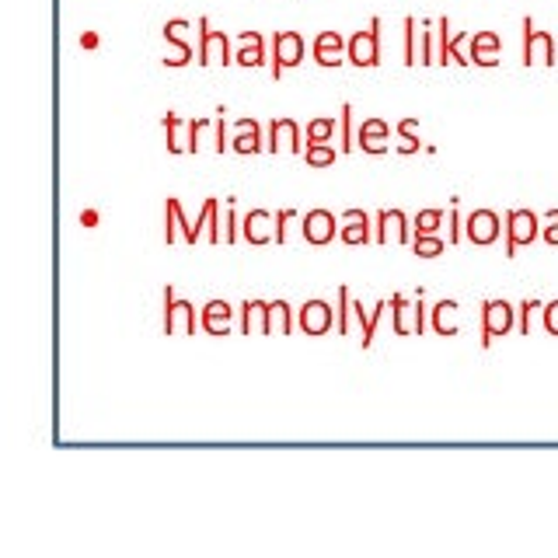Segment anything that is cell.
Segmentation results:
<instances>
[{
    "label": "cell",
    "instance_id": "obj_1",
    "mask_svg": "<svg viewBox=\"0 0 558 558\" xmlns=\"http://www.w3.org/2000/svg\"><path fill=\"white\" fill-rule=\"evenodd\" d=\"M199 328V314L192 307V301L174 296V287L165 283V336H196Z\"/></svg>",
    "mask_w": 558,
    "mask_h": 558
},
{
    "label": "cell",
    "instance_id": "obj_2",
    "mask_svg": "<svg viewBox=\"0 0 558 558\" xmlns=\"http://www.w3.org/2000/svg\"><path fill=\"white\" fill-rule=\"evenodd\" d=\"M395 307V331L398 336H423L426 331V307H423V290H415V304L409 296H391Z\"/></svg>",
    "mask_w": 558,
    "mask_h": 558
},
{
    "label": "cell",
    "instance_id": "obj_3",
    "mask_svg": "<svg viewBox=\"0 0 558 558\" xmlns=\"http://www.w3.org/2000/svg\"><path fill=\"white\" fill-rule=\"evenodd\" d=\"M331 325H336V311H331V304L322 301V296H314V301H304V307L296 311V328H301L304 336H311V339L328 336Z\"/></svg>",
    "mask_w": 558,
    "mask_h": 558
},
{
    "label": "cell",
    "instance_id": "obj_4",
    "mask_svg": "<svg viewBox=\"0 0 558 558\" xmlns=\"http://www.w3.org/2000/svg\"><path fill=\"white\" fill-rule=\"evenodd\" d=\"M345 52H349V63L353 66H377L380 63V22L377 17L371 22V28L356 32L353 39H349Z\"/></svg>",
    "mask_w": 558,
    "mask_h": 558
},
{
    "label": "cell",
    "instance_id": "obj_5",
    "mask_svg": "<svg viewBox=\"0 0 558 558\" xmlns=\"http://www.w3.org/2000/svg\"><path fill=\"white\" fill-rule=\"evenodd\" d=\"M513 328V307L506 301H485L482 304V345L488 349L499 336Z\"/></svg>",
    "mask_w": 558,
    "mask_h": 558
},
{
    "label": "cell",
    "instance_id": "obj_6",
    "mask_svg": "<svg viewBox=\"0 0 558 558\" xmlns=\"http://www.w3.org/2000/svg\"><path fill=\"white\" fill-rule=\"evenodd\" d=\"M304 60V39L296 32H279L272 39V77H283V70Z\"/></svg>",
    "mask_w": 558,
    "mask_h": 558
},
{
    "label": "cell",
    "instance_id": "obj_7",
    "mask_svg": "<svg viewBox=\"0 0 558 558\" xmlns=\"http://www.w3.org/2000/svg\"><path fill=\"white\" fill-rule=\"evenodd\" d=\"M339 220L342 217H336L331 209H322V206L311 209V214H304V227H301L304 241L307 244H318V248H322V244H328L331 238L339 234Z\"/></svg>",
    "mask_w": 558,
    "mask_h": 558
},
{
    "label": "cell",
    "instance_id": "obj_8",
    "mask_svg": "<svg viewBox=\"0 0 558 558\" xmlns=\"http://www.w3.org/2000/svg\"><path fill=\"white\" fill-rule=\"evenodd\" d=\"M506 238H510L506 255H513L520 244H531L537 238V217L531 214V209H513V214L506 217Z\"/></svg>",
    "mask_w": 558,
    "mask_h": 558
},
{
    "label": "cell",
    "instance_id": "obj_9",
    "mask_svg": "<svg viewBox=\"0 0 558 558\" xmlns=\"http://www.w3.org/2000/svg\"><path fill=\"white\" fill-rule=\"evenodd\" d=\"M231 322H234V311L227 301H209L199 311V328L206 331L209 339H227L231 336Z\"/></svg>",
    "mask_w": 558,
    "mask_h": 558
},
{
    "label": "cell",
    "instance_id": "obj_10",
    "mask_svg": "<svg viewBox=\"0 0 558 558\" xmlns=\"http://www.w3.org/2000/svg\"><path fill=\"white\" fill-rule=\"evenodd\" d=\"M266 150H269V154H276V150L304 154V147H301V126H296V119H272V122H269Z\"/></svg>",
    "mask_w": 558,
    "mask_h": 558
},
{
    "label": "cell",
    "instance_id": "obj_11",
    "mask_svg": "<svg viewBox=\"0 0 558 558\" xmlns=\"http://www.w3.org/2000/svg\"><path fill=\"white\" fill-rule=\"evenodd\" d=\"M199 238H206L209 244H220L223 234H220V199L209 196L199 209V217L192 220V244H196Z\"/></svg>",
    "mask_w": 558,
    "mask_h": 558
},
{
    "label": "cell",
    "instance_id": "obj_12",
    "mask_svg": "<svg viewBox=\"0 0 558 558\" xmlns=\"http://www.w3.org/2000/svg\"><path fill=\"white\" fill-rule=\"evenodd\" d=\"M388 234H391L398 244H412L409 217L401 214V209H380V214H377V234H374V241H377V244H388Z\"/></svg>",
    "mask_w": 558,
    "mask_h": 558
},
{
    "label": "cell",
    "instance_id": "obj_13",
    "mask_svg": "<svg viewBox=\"0 0 558 558\" xmlns=\"http://www.w3.org/2000/svg\"><path fill=\"white\" fill-rule=\"evenodd\" d=\"M464 238H471V244H493L499 238V217L493 209H475L464 220Z\"/></svg>",
    "mask_w": 558,
    "mask_h": 558
},
{
    "label": "cell",
    "instance_id": "obj_14",
    "mask_svg": "<svg viewBox=\"0 0 558 558\" xmlns=\"http://www.w3.org/2000/svg\"><path fill=\"white\" fill-rule=\"evenodd\" d=\"M241 331L248 336H272L269 325V301H244L241 304Z\"/></svg>",
    "mask_w": 558,
    "mask_h": 558
},
{
    "label": "cell",
    "instance_id": "obj_15",
    "mask_svg": "<svg viewBox=\"0 0 558 558\" xmlns=\"http://www.w3.org/2000/svg\"><path fill=\"white\" fill-rule=\"evenodd\" d=\"M272 214L269 209H252L248 217L241 220V238L248 244H269L276 238V227H272Z\"/></svg>",
    "mask_w": 558,
    "mask_h": 558
},
{
    "label": "cell",
    "instance_id": "obj_16",
    "mask_svg": "<svg viewBox=\"0 0 558 558\" xmlns=\"http://www.w3.org/2000/svg\"><path fill=\"white\" fill-rule=\"evenodd\" d=\"M391 126L384 119H363V126H360V150L366 154H388V140H391Z\"/></svg>",
    "mask_w": 558,
    "mask_h": 558
},
{
    "label": "cell",
    "instance_id": "obj_17",
    "mask_svg": "<svg viewBox=\"0 0 558 558\" xmlns=\"http://www.w3.org/2000/svg\"><path fill=\"white\" fill-rule=\"evenodd\" d=\"M203 28V46H199V63L203 66H214V63H231V52H227V35L214 32L206 22H199Z\"/></svg>",
    "mask_w": 558,
    "mask_h": 558
},
{
    "label": "cell",
    "instance_id": "obj_18",
    "mask_svg": "<svg viewBox=\"0 0 558 558\" xmlns=\"http://www.w3.org/2000/svg\"><path fill=\"white\" fill-rule=\"evenodd\" d=\"M179 238L192 244V220H185L182 203L174 196H168V203H165V244H174Z\"/></svg>",
    "mask_w": 558,
    "mask_h": 558
},
{
    "label": "cell",
    "instance_id": "obj_19",
    "mask_svg": "<svg viewBox=\"0 0 558 558\" xmlns=\"http://www.w3.org/2000/svg\"><path fill=\"white\" fill-rule=\"evenodd\" d=\"M342 220L349 227H342L339 238L345 244H371L374 241V231H371V217H366V209H345Z\"/></svg>",
    "mask_w": 558,
    "mask_h": 558
},
{
    "label": "cell",
    "instance_id": "obj_20",
    "mask_svg": "<svg viewBox=\"0 0 558 558\" xmlns=\"http://www.w3.org/2000/svg\"><path fill=\"white\" fill-rule=\"evenodd\" d=\"M345 46H349V43L342 39L339 32H322L318 39H314V60H318L322 66H339Z\"/></svg>",
    "mask_w": 558,
    "mask_h": 558
},
{
    "label": "cell",
    "instance_id": "obj_21",
    "mask_svg": "<svg viewBox=\"0 0 558 558\" xmlns=\"http://www.w3.org/2000/svg\"><path fill=\"white\" fill-rule=\"evenodd\" d=\"M262 147V130H258V122L255 119H238V136L231 140V150L238 154H258Z\"/></svg>",
    "mask_w": 558,
    "mask_h": 558
},
{
    "label": "cell",
    "instance_id": "obj_22",
    "mask_svg": "<svg viewBox=\"0 0 558 558\" xmlns=\"http://www.w3.org/2000/svg\"><path fill=\"white\" fill-rule=\"evenodd\" d=\"M453 311H458V301H440V304L429 311L433 314V331H436V336H444V339L458 336V322H453Z\"/></svg>",
    "mask_w": 558,
    "mask_h": 558
},
{
    "label": "cell",
    "instance_id": "obj_23",
    "mask_svg": "<svg viewBox=\"0 0 558 558\" xmlns=\"http://www.w3.org/2000/svg\"><path fill=\"white\" fill-rule=\"evenodd\" d=\"M269 325H272V336H290V331L296 328V318L287 301H272L269 304Z\"/></svg>",
    "mask_w": 558,
    "mask_h": 558
},
{
    "label": "cell",
    "instance_id": "obj_24",
    "mask_svg": "<svg viewBox=\"0 0 558 558\" xmlns=\"http://www.w3.org/2000/svg\"><path fill=\"white\" fill-rule=\"evenodd\" d=\"M241 66H258L262 63V35L258 32H241V49L234 57Z\"/></svg>",
    "mask_w": 558,
    "mask_h": 558
},
{
    "label": "cell",
    "instance_id": "obj_25",
    "mask_svg": "<svg viewBox=\"0 0 558 558\" xmlns=\"http://www.w3.org/2000/svg\"><path fill=\"white\" fill-rule=\"evenodd\" d=\"M185 28H189L185 22H168V25H165V39L179 46V57H171V60H168L171 66H182V63H189V60H192V46L182 39V32H185Z\"/></svg>",
    "mask_w": 558,
    "mask_h": 558
},
{
    "label": "cell",
    "instance_id": "obj_26",
    "mask_svg": "<svg viewBox=\"0 0 558 558\" xmlns=\"http://www.w3.org/2000/svg\"><path fill=\"white\" fill-rule=\"evenodd\" d=\"M336 296H339V307H336V331H339V336H349V331H353V293H349V287H339Z\"/></svg>",
    "mask_w": 558,
    "mask_h": 558
},
{
    "label": "cell",
    "instance_id": "obj_27",
    "mask_svg": "<svg viewBox=\"0 0 558 558\" xmlns=\"http://www.w3.org/2000/svg\"><path fill=\"white\" fill-rule=\"evenodd\" d=\"M471 49H475V57H471V60L482 63V66H488V63H496V60H499V57H496V52H499V39H496L493 32L475 35V43H471Z\"/></svg>",
    "mask_w": 558,
    "mask_h": 558
},
{
    "label": "cell",
    "instance_id": "obj_28",
    "mask_svg": "<svg viewBox=\"0 0 558 558\" xmlns=\"http://www.w3.org/2000/svg\"><path fill=\"white\" fill-rule=\"evenodd\" d=\"M336 157H339V150L331 147V144H307V150H304V161H307L311 168H328V165H336Z\"/></svg>",
    "mask_w": 558,
    "mask_h": 558
},
{
    "label": "cell",
    "instance_id": "obj_29",
    "mask_svg": "<svg viewBox=\"0 0 558 558\" xmlns=\"http://www.w3.org/2000/svg\"><path fill=\"white\" fill-rule=\"evenodd\" d=\"M444 227V209H418L415 214V234H436Z\"/></svg>",
    "mask_w": 558,
    "mask_h": 558
},
{
    "label": "cell",
    "instance_id": "obj_30",
    "mask_svg": "<svg viewBox=\"0 0 558 558\" xmlns=\"http://www.w3.org/2000/svg\"><path fill=\"white\" fill-rule=\"evenodd\" d=\"M331 133H336V122L325 116L307 122V144H331Z\"/></svg>",
    "mask_w": 558,
    "mask_h": 558
},
{
    "label": "cell",
    "instance_id": "obj_31",
    "mask_svg": "<svg viewBox=\"0 0 558 558\" xmlns=\"http://www.w3.org/2000/svg\"><path fill=\"white\" fill-rule=\"evenodd\" d=\"M412 248H415L418 258H436V255H444V238H436V234H415Z\"/></svg>",
    "mask_w": 558,
    "mask_h": 558
},
{
    "label": "cell",
    "instance_id": "obj_32",
    "mask_svg": "<svg viewBox=\"0 0 558 558\" xmlns=\"http://www.w3.org/2000/svg\"><path fill=\"white\" fill-rule=\"evenodd\" d=\"M384 314H388V301H377V307L371 311V318H366L363 339H360V345H363V349H371V345H374V339H377V325H380Z\"/></svg>",
    "mask_w": 558,
    "mask_h": 558
},
{
    "label": "cell",
    "instance_id": "obj_33",
    "mask_svg": "<svg viewBox=\"0 0 558 558\" xmlns=\"http://www.w3.org/2000/svg\"><path fill=\"white\" fill-rule=\"evenodd\" d=\"M165 133H168V150H171V154H185V150H189V147L182 144V136H179V133H182V119L174 116V112L165 116Z\"/></svg>",
    "mask_w": 558,
    "mask_h": 558
},
{
    "label": "cell",
    "instance_id": "obj_34",
    "mask_svg": "<svg viewBox=\"0 0 558 558\" xmlns=\"http://www.w3.org/2000/svg\"><path fill=\"white\" fill-rule=\"evenodd\" d=\"M534 60H551V43H548V35H531L527 39V63Z\"/></svg>",
    "mask_w": 558,
    "mask_h": 558
},
{
    "label": "cell",
    "instance_id": "obj_35",
    "mask_svg": "<svg viewBox=\"0 0 558 558\" xmlns=\"http://www.w3.org/2000/svg\"><path fill=\"white\" fill-rule=\"evenodd\" d=\"M214 126L209 119H196V122H189V140H185V147H189V154H199V147H203V133Z\"/></svg>",
    "mask_w": 558,
    "mask_h": 558
},
{
    "label": "cell",
    "instance_id": "obj_36",
    "mask_svg": "<svg viewBox=\"0 0 558 558\" xmlns=\"http://www.w3.org/2000/svg\"><path fill=\"white\" fill-rule=\"evenodd\" d=\"M353 147H356V140H353V105H342V144H339V150L349 154Z\"/></svg>",
    "mask_w": 558,
    "mask_h": 558
},
{
    "label": "cell",
    "instance_id": "obj_37",
    "mask_svg": "<svg viewBox=\"0 0 558 558\" xmlns=\"http://www.w3.org/2000/svg\"><path fill=\"white\" fill-rule=\"evenodd\" d=\"M412 130H415V119H405V122H401V126H398L401 140H405V144H401V147H398L401 154H415L418 147H423V144H418V140L412 136Z\"/></svg>",
    "mask_w": 558,
    "mask_h": 558
},
{
    "label": "cell",
    "instance_id": "obj_38",
    "mask_svg": "<svg viewBox=\"0 0 558 558\" xmlns=\"http://www.w3.org/2000/svg\"><path fill=\"white\" fill-rule=\"evenodd\" d=\"M296 220V209H279L276 214V244H287V223Z\"/></svg>",
    "mask_w": 558,
    "mask_h": 558
},
{
    "label": "cell",
    "instance_id": "obj_39",
    "mask_svg": "<svg viewBox=\"0 0 558 558\" xmlns=\"http://www.w3.org/2000/svg\"><path fill=\"white\" fill-rule=\"evenodd\" d=\"M217 116H220V119L214 122V133H217V136H214V150H217V154H223V150H231V144H227V122H223V109H220Z\"/></svg>",
    "mask_w": 558,
    "mask_h": 558
},
{
    "label": "cell",
    "instance_id": "obj_40",
    "mask_svg": "<svg viewBox=\"0 0 558 558\" xmlns=\"http://www.w3.org/2000/svg\"><path fill=\"white\" fill-rule=\"evenodd\" d=\"M241 238V223H238V214H234V203L227 206V231H223V241L234 244Z\"/></svg>",
    "mask_w": 558,
    "mask_h": 558
},
{
    "label": "cell",
    "instance_id": "obj_41",
    "mask_svg": "<svg viewBox=\"0 0 558 558\" xmlns=\"http://www.w3.org/2000/svg\"><path fill=\"white\" fill-rule=\"evenodd\" d=\"M405 63L415 66V22L405 17Z\"/></svg>",
    "mask_w": 558,
    "mask_h": 558
},
{
    "label": "cell",
    "instance_id": "obj_42",
    "mask_svg": "<svg viewBox=\"0 0 558 558\" xmlns=\"http://www.w3.org/2000/svg\"><path fill=\"white\" fill-rule=\"evenodd\" d=\"M447 220H450V244H458V241L464 238V223H461V214H458V203H453V209L447 214Z\"/></svg>",
    "mask_w": 558,
    "mask_h": 558
},
{
    "label": "cell",
    "instance_id": "obj_43",
    "mask_svg": "<svg viewBox=\"0 0 558 558\" xmlns=\"http://www.w3.org/2000/svg\"><path fill=\"white\" fill-rule=\"evenodd\" d=\"M545 328L551 331V336H558V301H551L545 307Z\"/></svg>",
    "mask_w": 558,
    "mask_h": 558
},
{
    "label": "cell",
    "instance_id": "obj_44",
    "mask_svg": "<svg viewBox=\"0 0 558 558\" xmlns=\"http://www.w3.org/2000/svg\"><path fill=\"white\" fill-rule=\"evenodd\" d=\"M531 311H537V304H523V318H520V331L527 336V328H531Z\"/></svg>",
    "mask_w": 558,
    "mask_h": 558
},
{
    "label": "cell",
    "instance_id": "obj_45",
    "mask_svg": "<svg viewBox=\"0 0 558 558\" xmlns=\"http://www.w3.org/2000/svg\"><path fill=\"white\" fill-rule=\"evenodd\" d=\"M545 238L551 244H558V214H551V227H545Z\"/></svg>",
    "mask_w": 558,
    "mask_h": 558
}]
</instances>
